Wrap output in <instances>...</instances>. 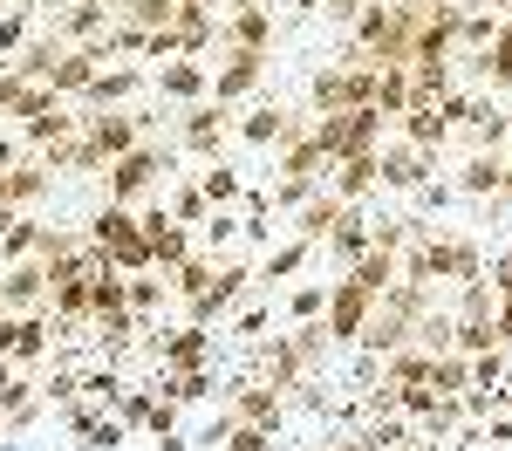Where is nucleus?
Masks as SVG:
<instances>
[{"mask_svg": "<svg viewBox=\"0 0 512 451\" xmlns=\"http://www.w3.org/2000/svg\"><path fill=\"white\" fill-rule=\"evenodd\" d=\"M226 410H233L239 424H267V431H280V417H287V397H280L274 383L233 376V390H226Z\"/></svg>", "mask_w": 512, "mask_h": 451, "instance_id": "13", "label": "nucleus"}, {"mask_svg": "<svg viewBox=\"0 0 512 451\" xmlns=\"http://www.w3.org/2000/svg\"><path fill=\"white\" fill-rule=\"evenodd\" d=\"M35 35H41V28H35V0H21V7L0 14V55H21Z\"/></svg>", "mask_w": 512, "mask_h": 451, "instance_id": "38", "label": "nucleus"}, {"mask_svg": "<svg viewBox=\"0 0 512 451\" xmlns=\"http://www.w3.org/2000/svg\"><path fill=\"white\" fill-rule=\"evenodd\" d=\"M383 178H376V151H362V158H342V164H328V192L342 205H362L369 192H376Z\"/></svg>", "mask_w": 512, "mask_h": 451, "instance_id": "21", "label": "nucleus"}, {"mask_svg": "<svg viewBox=\"0 0 512 451\" xmlns=\"http://www.w3.org/2000/svg\"><path fill=\"white\" fill-rule=\"evenodd\" d=\"M396 130H403V144H417V151H431V158L451 144V123H444L437 103H410V110L396 117Z\"/></svg>", "mask_w": 512, "mask_h": 451, "instance_id": "22", "label": "nucleus"}, {"mask_svg": "<svg viewBox=\"0 0 512 451\" xmlns=\"http://www.w3.org/2000/svg\"><path fill=\"white\" fill-rule=\"evenodd\" d=\"M260 76H267V55L260 48H226V62H219V76H212V103H246L253 89H260Z\"/></svg>", "mask_w": 512, "mask_h": 451, "instance_id": "10", "label": "nucleus"}, {"mask_svg": "<svg viewBox=\"0 0 512 451\" xmlns=\"http://www.w3.org/2000/svg\"><path fill=\"white\" fill-rule=\"evenodd\" d=\"M431 390H437V397H465V390H472V356L437 349V356H431Z\"/></svg>", "mask_w": 512, "mask_h": 451, "instance_id": "31", "label": "nucleus"}, {"mask_svg": "<svg viewBox=\"0 0 512 451\" xmlns=\"http://www.w3.org/2000/svg\"><path fill=\"white\" fill-rule=\"evenodd\" d=\"M376 178H383L390 192H417V185L431 178V151H417V144H403V137H396V144L376 151Z\"/></svg>", "mask_w": 512, "mask_h": 451, "instance_id": "15", "label": "nucleus"}, {"mask_svg": "<svg viewBox=\"0 0 512 451\" xmlns=\"http://www.w3.org/2000/svg\"><path fill=\"white\" fill-rule=\"evenodd\" d=\"M239 7H267V0H233V7H226V14H239Z\"/></svg>", "mask_w": 512, "mask_h": 451, "instance_id": "53", "label": "nucleus"}, {"mask_svg": "<svg viewBox=\"0 0 512 451\" xmlns=\"http://www.w3.org/2000/svg\"><path fill=\"white\" fill-rule=\"evenodd\" d=\"M294 130H301V117H294L287 103H253V110L233 123V137H239V144H253V151H280Z\"/></svg>", "mask_w": 512, "mask_h": 451, "instance_id": "12", "label": "nucleus"}, {"mask_svg": "<svg viewBox=\"0 0 512 451\" xmlns=\"http://www.w3.org/2000/svg\"><path fill=\"white\" fill-rule=\"evenodd\" d=\"M267 41H274V7H239L219 21V48H260L267 55Z\"/></svg>", "mask_w": 512, "mask_h": 451, "instance_id": "20", "label": "nucleus"}, {"mask_svg": "<svg viewBox=\"0 0 512 451\" xmlns=\"http://www.w3.org/2000/svg\"><path fill=\"white\" fill-rule=\"evenodd\" d=\"M260 328H267V308H239L233 315V335H246V342H253Z\"/></svg>", "mask_w": 512, "mask_h": 451, "instance_id": "48", "label": "nucleus"}, {"mask_svg": "<svg viewBox=\"0 0 512 451\" xmlns=\"http://www.w3.org/2000/svg\"><path fill=\"white\" fill-rule=\"evenodd\" d=\"M499 178H506V151H478V158H465V171H458V192H465V199H499Z\"/></svg>", "mask_w": 512, "mask_h": 451, "instance_id": "29", "label": "nucleus"}, {"mask_svg": "<svg viewBox=\"0 0 512 451\" xmlns=\"http://www.w3.org/2000/svg\"><path fill=\"white\" fill-rule=\"evenodd\" d=\"M171 35H178V55H192V62H198V48L219 41V7H178Z\"/></svg>", "mask_w": 512, "mask_h": 451, "instance_id": "27", "label": "nucleus"}, {"mask_svg": "<svg viewBox=\"0 0 512 451\" xmlns=\"http://www.w3.org/2000/svg\"><path fill=\"white\" fill-rule=\"evenodd\" d=\"M144 82H151L144 69H96V76H89V89H82L76 103H82V110H123V103L144 89Z\"/></svg>", "mask_w": 512, "mask_h": 451, "instance_id": "18", "label": "nucleus"}, {"mask_svg": "<svg viewBox=\"0 0 512 451\" xmlns=\"http://www.w3.org/2000/svg\"><path fill=\"white\" fill-rule=\"evenodd\" d=\"M451 349L458 356H485V349H499V335H492V322H458L451 328Z\"/></svg>", "mask_w": 512, "mask_h": 451, "instance_id": "41", "label": "nucleus"}, {"mask_svg": "<svg viewBox=\"0 0 512 451\" xmlns=\"http://www.w3.org/2000/svg\"><path fill=\"white\" fill-rule=\"evenodd\" d=\"M294 7H301V14H321V0H294Z\"/></svg>", "mask_w": 512, "mask_h": 451, "instance_id": "52", "label": "nucleus"}, {"mask_svg": "<svg viewBox=\"0 0 512 451\" xmlns=\"http://www.w3.org/2000/svg\"><path fill=\"white\" fill-rule=\"evenodd\" d=\"M451 192H458V185H437V178H424V185H417L410 199L424 205V212H444V205H451Z\"/></svg>", "mask_w": 512, "mask_h": 451, "instance_id": "45", "label": "nucleus"}, {"mask_svg": "<svg viewBox=\"0 0 512 451\" xmlns=\"http://www.w3.org/2000/svg\"><path fill=\"white\" fill-rule=\"evenodd\" d=\"M178 7H212V0H178Z\"/></svg>", "mask_w": 512, "mask_h": 451, "instance_id": "54", "label": "nucleus"}, {"mask_svg": "<svg viewBox=\"0 0 512 451\" xmlns=\"http://www.w3.org/2000/svg\"><path fill=\"white\" fill-rule=\"evenodd\" d=\"M321 315H328V342H362V328L376 315V294L342 274V281H328V308Z\"/></svg>", "mask_w": 512, "mask_h": 451, "instance_id": "8", "label": "nucleus"}, {"mask_svg": "<svg viewBox=\"0 0 512 451\" xmlns=\"http://www.w3.org/2000/svg\"><path fill=\"white\" fill-rule=\"evenodd\" d=\"M328 253H335V260H342V274H349L355 260H362V253H369V246H376V219H369V212H362V205H349V212H342V226H335V233H328Z\"/></svg>", "mask_w": 512, "mask_h": 451, "instance_id": "19", "label": "nucleus"}, {"mask_svg": "<svg viewBox=\"0 0 512 451\" xmlns=\"http://www.w3.org/2000/svg\"><path fill=\"white\" fill-rule=\"evenodd\" d=\"M212 274H219V253H192L185 267H171V274H164V287H171L178 301H192V294L212 287Z\"/></svg>", "mask_w": 512, "mask_h": 451, "instance_id": "32", "label": "nucleus"}, {"mask_svg": "<svg viewBox=\"0 0 512 451\" xmlns=\"http://www.w3.org/2000/svg\"><path fill=\"white\" fill-rule=\"evenodd\" d=\"M219 451H274V431H267V424H239L233 417V431H226Z\"/></svg>", "mask_w": 512, "mask_h": 451, "instance_id": "44", "label": "nucleus"}, {"mask_svg": "<svg viewBox=\"0 0 512 451\" xmlns=\"http://www.w3.org/2000/svg\"><path fill=\"white\" fill-rule=\"evenodd\" d=\"M151 410H158V390H130L123 383V397H117V417L137 431V424H151Z\"/></svg>", "mask_w": 512, "mask_h": 451, "instance_id": "43", "label": "nucleus"}, {"mask_svg": "<svg viewBox=\"0 0 512 451\" xmlns=\"http://www.w3.org/2000/svg\"><path fill=\"white\" fill-rule=\"evenodd\" d=\"M349 281H355V287H369V294L383 301V294H390V287L403 281V260H396L390 246H369V253H362V260L349 267Z\"/></svg>", "mask_w": 512, "mask_h": 451, "instance_id": "26", "label": "nucleus"}, {"mask_svg": "<svg viewBox=\"0 0 512 451\" xmlns=\"http://www.w3.org/2000/svg\"><path fill=\"white\" fill-rule=\"evenodd\" d=\"M144 240H151V267H158V274L185 267V260L198 253V246H192V226H178L164 205H151V212H144Z\"/></svg>", "mask_w": 512, "mask_h": 451, "instance_id": "11", "label": "nucleus"}, {"mask_svg": "<svg viewBox=\"0 0 512 451\" xmlns=\"http://www.w3.org/2000/svg\"><path fill=\"white\" fill-rule=\"evenodd\" d=\"M506 410H512V404H506Z\"/></svg>", "mask_w": 512, "mask_h": 451, "instance_id": "56", "label": "nucleus"}, {"mask_svg": "<svg viewBox=\"0 0 512 451\" xmlns=\"http://www.w3.org/2000/svg\"><path fill=\"white\" fill-rule=\"evenodd\" d=\"M485 287H492V294H512V246H506V253H492V267H485Z\"/></svg>", "mask_w": 512, "mask_h": 451, "instance_id": "46", "label": "nucleus"}, {"mask_svg": "<svg viewBox=\"0 0 512 451\" xmlns=\"http://www.w3.org/2000/svg\"><path fill=\"white\" fill-rule=\"evenodd\" d=\"M233 110H226V103H212V96H205V103H192V110H185V117H178V151H185V158H219V151H226V137H233Z\"/></svg>", "mask_w": 512, "mask_h": 451, "instance_id": "6", "label": "nucleus"}, {"mask_svg": "<svg viewBox=\"0 0 512 451\" xmlns=\"http://www.w3.org/2000/svg\"><path fill=\"white\" fill-rule=\"evenodd\" d=\"M48 185H55V171H48L41 158H21L14 171H0V212H28V205H41Z\"/></svg>", "mask_w": 512, "mask_h": 451, "instance_id": "16", "label": "nucleus"}, {"mask_svg": "<svg viewBox=\"0 0 512 451\" xmlns=\"http://www.w3.org/2000/svg\"><path fill=\"white\" fill-rule=\"evenodd\" d=\"M410 103H417V96H410V62H376V110L396 123Z\"/></svg>", "mask_w": 512, "mask_h": 451, "instance_id": "30", "label": "nucleus"}, {"mask_svg": "<svg viewBox=\"0 0 512 451\" xmlns=\"http://www.w3.org/2000/svg\"><path fill=\"white\" fill-rule=\"evenodd\" d=\"M321 192V178H274V192H267V205L274 212H301V205Z\"/></svg>", "mask_w": 512, "mask_h": 451, "instance_id": "39", "label": "nucleus"}, {"mask_svg": "<svg viewBox=\"0 0 512 451\" xmlns=\"http://www.w3.org/2000/svg\"><path fill=\"white\" fill-rule=\"evenodd\" d=\"M171 151H178V144H158V137H144L137 151H123V158L103 171V205H137L144 192H158V178L171 185Z\"/></svg>", "mask_w": 512, "mask_h": 451, "instance_id": "3", "label": "nucleus"}, {"mask_svg": "<svg viewBox=\"0 0 512 451\" xmlns=\"http://www.w3.org/2000/svg\"><path fill=\"white\" fill-rule=\"evenodd\" d=\"M123 438H130V424H123L117 410H103V417L89 424V438H82V451H117Z\"/></svg>", "mask_w": 512, "mask_h": 451, "instance_id": "40", "label": "nucleus"}, {"mask_svg": "<svg viewBox=\"0 0 512 451\" xmlns=\"http://www.w3.org/2000/svg\"><path fill=\"white\" fill-rule=\"evenodd\" d=\"M151 89H158V96H171V103H205V96H212V69H205V62H192V55H178V62H158Z\"/></svg>", "mask_w": 512, "mask_h": 451, "instance_id": "17", "label": "nucleus"}, {"mask_svg": "<svg viewBox=\"0 0 512 451\" xmlns=\"http://www.w3.org/2000/svg\"><path fill=\"white\" fill-rule=\"evenodd\" d=\"M48 287H55V274L41 260H14L0 274V315H48Z\"/></svg>", "mask_w": 512, "mask_h": 451, "instance_id": "9", "label": "nucleus"}, {"mask_svg": "<svg viewBox=\"0 0 512 451\" xmlns=\"http://www.w3.org/2000/svg\"><path fill=\"white\" fill-rule=\"evenodd\" d=\"M506 14H512V7H506Z\"/></svg>", "mask_w": 512, "mask_h": 451, "instance_id": "55", "label": "nucleus"}, {"mask_svg": "<svg viewBox=\"0 0 512 451\" xmlns=\"http://www.w3.org/2000/svg\"><path fill=\"white\" fill-rule=\"evenodd\" d=\"M321 7H328V14H335V21H355V14H362V7H369V0H321Z\"/></svg>", "mask_w": 512, "mask_h": 451, "instance_id": "50", "label": "nucleus"}, {"mask_svg": "<svg viewBox=\"0 0 512 451\" xmlns=\"http://www.w3.org/2000/svg\"><path fill=\"white\" fill-rule=\"evenodd\" d=\"M158 451H192V438H178V431H164V438H158Z\"/></svg>", "mask_w": 512, "mask_h": 451, "instance_id": "51", "label": "nucleus"}, {"mask_svg": "<svg viewBox=\"0 0 512 451\" xmlns=\"http://www.w3.org/2000/svg\"><path fill=\"white\" fill-rule=\"evenodd\" d=\"M21 158H28V151H21V137H0V171H14Z\"/></svg>", "mask_w": 512, "mask_h": 451, "instance_id": "49", "label": "nucleus"}, {"mask_svg": "<svg viewBox=\"0 0 512 451\" xmlns=\"http://www.w3.org/2000/svg\"><path fill=\"white\" fill-rule=\"evenodd\" d=\"M492 335H499V349L512 356V294H499V308H492Z\"/></svg>", "mask_w": 512, "mask_h": 451, "instance_id": "47", "label": "nucleus"}, {"mask_svg": "<svg viewBox=\"0 0 512 451\" xmlns=\"http://www.w3.org/2000/svg\"><path fill=\"white\" fill-rule=\"evenodd\" d=\"M246 287H253V267H246V260H226V267L212 274V287L185 301V322H198V328L226 322V315H233V308H239V294H246Z\"/></svg>", "mask_w": 512, "mask_h": 451, "instance_id": "7", "label": "nucleus"}, {"mask_svg": "<svg viewBox=\"0 0 512 451\" xmlns=\"http://www.w3.org/2000/svg\"><path fill=\"white\" fill-rule=\"evenodd\" d=\"M342 212H349V205L335 199V192H328V185H321L315 199L301 205V212H294V240H308V246H321L328 240V233H335V226H342Z\"/></svg>", "mask_w": 512, "mask_h": 451, "instance_id": "24", "label": "nucleus"}, {"mask_svg": "<svg viewBox=\"0 0 512 451\" xmlns=\"http://www.w3.org/2000/svg\"><path fill=\"white\" fill-rule=\"evenodd\" d=\"M82 240L96 246L110 267H123V274H144L151 267V240H144V219L130 212V205H103L89 226H82Z\"/></svg>", "mask_w": 512, "mask_h": 451, "instance_id": "4", "label": "nucleus"}, {"mask_svg": "<svg viewBox=\"0 0 512 451\" xmlns=\"http://www.w3.org/2000/svg\"><path fill=\"white\" fill-rule=\"evenodd\" d=\"M472 82H485V89H512V14L499 21V35H492V48H478L472 62Z\"/></svg>", "mask_w": 512, "mask_h": 451, "instance_id": "23", "label": "nucleus"}, {"mask_svg": "<svg viewBox=\"0 0 512 451\" xmlns=\"http://www.w3.org/2000/svg\"><path fill=\"white\" fill-rule=\"evenodd\" d=\"M164 294H171V287L158 281V267H144V274H130V315H137V322L151 328V322H158V308H164Z\"/></svg>", "mask_w": 512, "mask_h": 451, "instance_id": "35", "label": "nucleus"}, {"mask_svg": "<svg viewBox=\"0 0 512 451\" xmlns=\"http://www.w3.org/2000/svg\"><path fill=\"white\" fill-rule=\"evenodd\" d=\"M158 397L164 404H205V397H212V363L205 369H158Z\"/></svg>", "mask_w": 512, "mask_h": 451, "instance_id": "28", "label": "nucleus"}, {"mask_svg": "<svg viewBox=\"0 0 512 451\" xmlns=\"http://www.w3.org/2000/svg\"><path fill=\"white\" fill-rule=\"evenodd\" d=\"M35 246H41V219L14 212V226L0 233V267H14V260H35Z\"/></svg>", "mask_w": 512, "mask_h": 451, "instance_id": "36", "label": "nucleus"}, {"mask_svg": "<svg viewBox=\"0 0 512 451\" xmlns=\"http://www.w3.org/2000/svg\"><path fill=\"white\" fill-rule=\"evenodd\" d=\"M321 308H328V287L321 281H308V287L287 294V315H294V322H321Z\"/></svg>", "mask_w": 512, "mask_h": 451, "instance_id": "42", "label": "nucleus"}, {"mask_svg": "<svg viewBox=\"0 0 512 451\" xmlns=\"http://www.w3.org/2000/svg\"><path fill=\"white\" fill-rule=\"evenodd\" d=\"M151 356H158V369H205L212 363V328H198V322L171 328V335L151 342Z\"/></svg>", "mask_w": 512, "mask_h": 451, "instance_id": "14", "label": "nucleus"}, {"mask_svg": "<svg viewBox=\"0 0 512 451\" xmlns=\"http://www.w3.org/2000/svg\"><path fill=\"white\" fill-rule=\"evenodd\" d=\"M403 260V281L410 287H437V281H478L485 274V253H478L472 233H451V226H431V219H417L410 226V246L396 253Z\"/></svg>", "mask_w": 512, "mask_h": 451, "instance_id": "1", "label": "nucleus"}, {"mask_svg": "<svg viewBox=\"0 0 512 451\" xmlns=\"http://www.w3.org/2000/svg\"><path fill=\"white\" fill-rule=\"evenodd\" d=\"M315 253H321V246H308V240H287L280 253H267V260H260V281H267V287H274V281H294V274H301V267H308Z\"/></svg>", "mask_w": 512, "mask_h": 451, "instance_id": "34", "label": "nucleus"}, {"mask_svg": "<svg viewBox=\"0 0 512 451\" xmlns=\"http://www.w3.org/2000/svg\"><path fill=\"white\" fill-rule=\"evenodd\" d=\"M410 35H417V0H369L355 14V55L369 62H410Z\"/></svg>", "mask_w": 512, "mask_h": 451, "instance_id": "2", "label": "nucleus"}, {"mask_svg": "<svg viewBox=\"0 0 512 451\" xmlns=\"http://www.w3.org/2000/svg\"><path fill=\"white\" fill-rule=\"evenodd\" d=\"M383 130H390L383 110H335V117L308 123V137L321 144V158H328V164L362 158V151H383Z\"/></svg>", "mask_w": 512, "mask_h": 451, "instance_id": "5", "label": "nucleus"}, {"mask_svg": "<svg viewBox=\"0 0 512 451\" xmlns=\"http://www.w3.org/2000/svg\"><path fill=\"white\" fill-rule=\"evenodd\" d=\"M198 192H205L212 205H233V199H246V178H239L226 158H212L205 171H198Z\"/></svg>", "mask_w": 512, "mask_h": 451, "instance_id": "33", "label": "nucleus"}, {"mask_svg": "<svg viewBox=\"0 0 512 451\" xmlns=\"http://www.w3.org/2000/svg\"><path fill=\"white\" fill-rule=\"evenodd\" d=\"M274 171H280V178H321V185H328V158H321L315 137H308V123L280 144V164H274Z\"/></svg>", "mask_w": 512, "mask_h": 451, "instance_id": "25", "label": "nucleus"}, {"mask_svg": "<svg viewBox=\"0 0 512 451\" xmlns=\"http://www.w3.org/2000/svg\"><path fill=\"white\" fill-rule=\"evenodd\" d=\"M164 212H171L178 226H205V219H212L219 205H212L205 192H198V178H185V185H171V205H164Z\"/></svg>", "mask_w": 512, "mask_h": 451, "instance_id": "37", "label": "nucleus"}]
</instances>
